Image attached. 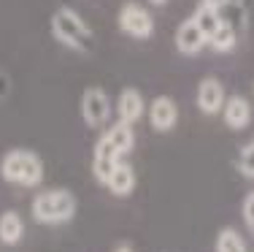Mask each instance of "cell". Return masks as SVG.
Returning <instances> with one entry per match:
<instances>
[{"mask_svg":"<svg viewBox=\"0 0 254 252\" xmlns=\"http://www.w3.org/2000/svg\"><path fill=\"white\" fill-rule=\"evenodd\" d=\"M49 30L52 38L57 41L63 49L84 55L89 49V41H92V27L84 22V16L78 14L73 5H60L49 19Z\"/></svg>","mask_w":254,"mask_h":252,"instance_id":"1","label":"cell"},{"mask_svg":"<svg viewBox=\"0 0 254 252\" xmlns=\"http://www.w3.org/2000/svg\"><path fill=\"white\" fill-rule=\"evenodd\" d=\"M76 209H78L76 195L65 187L44 190L30 201V214L38 225H65L76 217Z\"/></svg>","mask_w":254,"mask_h":252,"instance_id":"2","label":"cell"},{"mask_svg":"<svg viewBox=\"0 0 254 252\" xmlns=\"http://www.w3.org/2000/svg\"><path fill=\"white\" fill-rule=\"evenodd\" d=\"M0 176L8 184L33 190L44 182V160L33 149H8L0 158Z\"/></svg>","mask_w":254,"mask_h":252,"instance_id":"3","label":"cell"},{"mask_svg":"<svg viewBox=\"0 0 254 252\" xmlns=\"http://www.w3.org/2000/svg\"><path fill=\"white\" fill-rule=\"evenodd\" d=\"M117 27L122 30L127 38L149 41L154 35V16H152V11H149L143 3H138V0H127V3H122L119 11H117Z\"/></svg>","mask_w":254,"mask_h":252,"instance_id":"4","label":"cell"},{"mask_svg":"<svg viewBox=\"0 0 254 252\" xmlns=\"http://www.w3.org/2000/svg\"><path fill=\"white\" fill-rule=\"evenodd\" d=\"M78 114H81V122L87 125V128L100 130V128H106L108 119H111L114 103H111L106 89L95 84V87H87L81 92V98H78Z\"/></svg>","mask_w":254,"mask_h":252,"instance_id":"5","label":"cell"},{"mask_svg":"<svg viewBox=\"0 0 254 252\" xmlns=\"http://www.w3.org/2000/svg\"><path fill=\"white\" fill-rule=\"evenodd\" d=\"M125 160V155L117 149V144L108 139L106 133H100V139L95 141V149H92V176L98 179V184L106 187L108 176L114 173V168Z\"/></svg>","mask_w":254,"mask_h":252,"instance_id":"6","label":"cell"},{"mask_svg":"<svg viewBox=\"0 0 254 252\" xmlns=\"http://www.w3.org/2000/svg\"><path fill=\"white\" fill-rule=\"evenodd\" d=\"M146 117H149V125H152L157 133H168L179 122V103L171 95H157V98H152V103H149Z\"/></svg>","mask_w":254,"mask_h":252,"instance_id":"7","label":"cell"},{"mask_svg":"<svg viewBox=\"0 0 254 252\" xmlns=\"http://www.w3.org/2000/svg\"><path fill=\"white\" fill-rule=\"evenodd\" d=\"M146 98L141 95V89L135 87H125L122 92L117 95V103H114V114H117L119 122H127V125H135L138 119L146 117Z\"/></svg>","mask_w":254,"mask_h":252,"instance_id":"8","label":"cell"},{"mask_svg":"<svg viewBox=\"0 0 254 252\" xmlns=\"http://www.w3.org/2000/svg\"><path fill=\"white\" fill-rule=\"evenodd\" d=\"M197 109L203 114H208V117H214V114L222 111V106H225L227 95H225V84H222L216 76H205V79L197 84Z\"/></svg>","mask_w":254,"mask_h":252,"instance_id":"9","label":"cell"},{"mask_svg":"<svg viewBox=\"0 0 254 252\" xmlns=\"http://www.w3.org/2000/svg\"><path fill=\"white\" fill-rule=\"evenodd\" d=\"M205 46H208V35L197 27V22L192 19V16L181 22L179 30H176V49L181 52V55L195 57V55H200Z\"/></svg>","mask_w":254,"mask_h":252,"instance_id":"10","label":"cell"},{"mask_svg":"<svg viewBox=\"0 0 254 252\" xmlns=\"http://www.w3.org/2000/svg\"><path fill=\"white\" fill-rule=\"evenodd\" d=\"M222 117H225V125L230 130H244L252 122V103L244 95H230L222 106Z\"/></svg>","mask_w":254,"mask_h":252,"instance_id":"11","label":"cell"},{"mask_svg":"<svg viewBox=\"0 0 254 252\" xmlns=\"http://www.w3.org/2000/svg\"><path fill=\"white\" fill-rule=\"evenodd\" d=\"M135 184H138V176H135V168H132L127 160H122L117 168H114V173L108 176L106 187L111 190L117 198H127L135 193Z\"/></svg>","mask_w":254,"mask_h":252,"instance_id":"12","label":"cell"},{"mask_svg":"<svg viewBox=\"0 0 254 252\" xmlns=\"http://www.w3.org/2000/svg\"><path fill=\"white\" fill-rule=\"evenodd\" d=\"M25 239V220L19 212L8 209V212L0 214V244L5 247H16V244Z\"/></svg>","mask_w":254,"mask_h":252,"instance_id":"13","label":"cell"},{"mask_svg":"<svg viewBox=\"0 0 254 252\" xmlns=\"http://www.w3.org/2000/svg\"><path fill=\"white\" fill-rule=\"evenodd\" d=\"M208 46L216 52V55H227V52H233L235 46H238V30H235L233 22H227V19L222 22V25L208 35Z\"/></svg>","mask_w":254,"mask_h":252,"instance_id":"14","label":"cell"},{"mask_svg":"<svg viewBox=\"0 0 254 252\" xmlns=\"http://www.w3.org/2000/svg\"><path fill=\"white\" fill-rule=\"evenodd\" d=\"M192 19L197 22V27H200L205 35H211L216 27L222 25V22H225V16H222V11H219V8H214V5H205V3H200V5L195 8V14H192Z\"/></svg>","mask_w":254,"mask_h":252,"instance_id":"15","label":"cell"},{"mask_svg":"<svg viewBox=\"0 0 254 252\" xmlns=\"http://www.w3.org/2000/svg\"><path fill=\"white\" fill-rule=\"evenodd\" d=\"M216 252H246V244L235 228H222L216 233Z\"/></svg>","mask_w":254,"mask_h":252,"instance_id":"16","label":"cell"},{"mask_svg":"<svg viewBox=\"0 0 254 252\" xmlns=\"http://www.w3.org/2000/svg\"><path fill=\"white\" fill-rule=\"evenodd\" d=\"M238 171L244 173V176H252L254 179V147H252V144H246V147L241 149V155H238Z\"/></svg>","mask_w":254,"mask_h":252,"instance_id":"17","label":"cell"},{"mask_svg":"<svg viewBox=\"0 0 254 252\" xmlns=\"http://www.w3.org/2000/svg\"><path fill=\"white\" fill-rule=\"evenodd\" d=\"M241 212H244V223L249 225V231L254 233V190H252V193H246V198H244V206H241Z\"/></svg>","mask_w":254,"mask_h":252,"instance_id":"18","label":"cell"},{"mask_svg":"<svg viewBox=\"0 0 254 252\" xmlns=\"http://www.w3.org/2000/svg\"><path fill=\"white\" fill-rule=\"evenodd\" d=\"M200 3H205V5H214V8L225 11L227 5H235V3H238V0H200Z\"/></svg>","mask_w":254,"mask_h":252,"instance_id":"19","label":"cell"},{"mask_svg":"<svg viewBox=\"0 0 254 252\" xmlns=\"http://www.w3.org/2000/svg\"><path fill=\"white\" fill-rule=\"evenodd\" d=\"M114 252H132V247H127V244H119V247L114 250Z\"/></svg>","mask_w":254,"mask_h":252,"instance_id":"20","label":"cell"},{"mask_svg":"<svg viewBox=\"0 0 254 252\" xmlns=\"http://www.w3.org/2000/svg\"><path fill=\"white\" fill-rule=\"evenodd\" d=\"M149 3H152V5H165L168 0H149Z\"/></svg>","mask_w":254,"mask_h":252,"instance_id":"21","label":"cell"},{"mask_svg":"<svg viewBox=\"0 0 254 252\" xmlns=\"http://www.w3.org/2000/svg\"><path fill=\"white\" fill-rule=\"evenodd\" d=\"M252 147H254V141H252Z\"/></svg>","mask_w":254,"mask_h":252,"instance_id":"22","label":"cell"}]
</instances>
